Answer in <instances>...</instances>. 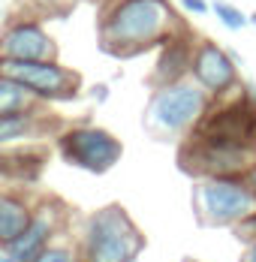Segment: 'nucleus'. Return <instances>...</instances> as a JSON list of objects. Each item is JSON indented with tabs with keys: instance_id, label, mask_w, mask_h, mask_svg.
Instances as JSON below:
<instances>
[{
	"instance_id": "5",
	"label": "nucleus",
	"mask_w": 256,
	"mask_h": 262,
	"mask_svg": "<svg viewBox=\"0 0 256 262\" xmlns=\"http://www.w3.org/2000/svg\"><path fill=\"white\" fill-rule=\"evenodd\" d=\"M253 163V145H235V142L199 139V136H193V142H187L181 151V166L199 178H241Z\"/></svg>"
},
{
	"instance_id": "11",
	"label": "nucleus",
	"mask_w": 256,
	"mask_h": 262,
	"mask_svg": "<svg viewBox=\"0 0 256 262\" xmlns=\"http://www.w3.org/2000/svg\"><path fill=\"white\" fill-rule=\"evenodd\" d=\"M54 235H57V211L51 205H42L33 214V223L27 226L22 235L15 241H9V244H3L0 259L3 262H36L54 244Z\"/></svg>"
},
{
	"instance_id": "6",
	"label": "nucleus",
	"mask_w": 256,
	"mask_h": 262,
	"mask_svg": "<svg viewBox=\"0 0 256 262\" xmlns=\"http://www.w3.org/2000/svg\"><path fill=\"white\" fill-rule=\"evenodd\" d=\"M0 76L15 79L42 103L76 100L81 79L76 70L60 67L57 60H0Z\"/></svg>"
},
{
	"instance_id": "10",
	"label": "nucleus",
	"mask_w": 256,
	"mask_h": 262,
	"mask_svg": "<svg viewBox=\"0 0 256 262\" xmlns=\"http://www.w3.org/2000/svg\"><path fill=\"white\" fill-rule=\"evenodd\" d=\"M0 60H57V42L36 18H15L0 36Z\"/></svg>"
},
{
	"instance_id": "22",
	"label": "nucleus",
	"mask_w": 256,
	"mask_h": 262,
	"mask_svg": "<svg viewBox=\"0 0 256 262\" xmlns=\"http://www.w3.org/2000/svg\"><path fill=\"white\" fill-rule=\"evenodd\" d=\"M39 3H42V6H46V9H51V6H54V3H57V0H39Z\"/></svg>"
},
{
	"instance_id": "3",
	"label": "nucleus",
	"mask_w": 256,
	"mask_h": 262,
	"mask_svg": "<svg viewBox=\"0 0 256 262\" xmlns=\"http://www.w3.org/2000/svg\"><path fill=\"white\" fill-rule=\"evenodd\" d=\"M142 232L118 205L94 211L84 223L81 259L84 262H133L142 253Z\"/></svg>"
},
{
	"instance_id": "15",
	"label": "nucleus",
	"mask_w": 256,
	"mask_h": 262,
	"mask_svg": "<svg viewBox=\"0 0 256 262\" xmlns=\"http://www.w3.org/2000/svg\"><path fill=\"white\" fill-rule=\"evenodd\" d=\"M42 115L36 112H22V115H0V145H12L18 139H30L42 130Z\"/></svg>"
},
{
	"instance_id": "8",
	"label": "nucleus",
	"mask_w": 256,
	"mask_h": 262,
	"mask_svg": "<svg viewBox=\"0 0 256 262\" xmlns=\"http://www.w3.org/2000/svg\"><path fill=\"white\" fill-rule=\"evenodd\" d=\"M199 139L235 142V145H253L256 148V105L250 97H238L232 103L211 108L205 121L193 130Z\"/></svg>"
},
{
	"instance_id": "12",
	"label": "nucleus",
	"mask_w": 256,
	"mask_h": 262,
	"mask_svg": "<svg viewBox=\"0 0 256 262\" xmlns=\"http://www.w3.org/2000/svg\"><path fill=\"white\" fill-rule=\"evenodd\" d=\"M196 42L187 30H175L157 52V63H154L151 81L154 88L172 84V81H184L193 73V54H196Z\"/></svg>"
},
{
	"instance_id": "4",
	"label": "nucleus",
	"mask_w": 256,
	"mask_h": 262,
	"mask_svg": "<svg viewBox=\"0 0 256 262\" xmlns=\"http://www.w3.org/2000/svg\"><path fill=\"white\" fill-rule=\"evenodd\" d=\"M196 205L211 226H238L256 214V193L244 178H202L196 187Z\"/></svg>"
},
{
	"instance_id": "20",
	"label": "nucleus",
	"mask_w": 256,
	"mask_h": 262,
	"mask_svg": "<svg viewBox=\"0 0 256 262\" xmlns=\"http://www.w3.org/2000/svg\"><path fill=\"white\" fill-rule=\"evenodd\" d=\"M91 100H94V103H105V100H109V84H94V88H91Z\"/></svg>"
},
{
	"instance_id": "2",
	"label": "nucleus",
	"mask_w": 256,
	"mask_h": 262,
	"mask_svg": "<svg viewBox=\"0 0 256 262\" xmlns=\"http://www.w3.org/2000/svg\"><path fill=\"white\" fill-rule=\"evenodd\" d=\"M211 94L193 79L172 81L163 88H154V97L148 103V130L157 136H184L196 130L211 112Z\"/></svg>"
},
{
	"instance_id": "7",
	"label": "nucleus",
	"mask_w": 256,
	"mask_h": 262,
	"mask_svg": "<svg viewBox=\"0 0 256 262\" xmlns=\"http://www.w3.org/2000/svg\"><path fill=\"white\" fill-rule=\"evenodd\" d=\"M60 154L70 166H78L84 172H94V175H102L109 172L121 154V142L102 127H91V124H81V127H73L60 136Z\"/></svg>"
},
{
	"instance_id": "18",
	"label": "nucleus",
	"mask_w": 256,
	"mask_h": 262,
	"mask_svg": "<svg viewBox=\"0 0 256 262\" xmlns=\"http://www.w3.org/2000/svg\"><path fill=\"white\" fill-rule=\"evenodd\" d=\"M235 235L244 238V241H250V244H256V214H250L247 220H241V223L235 226Z\"/></svg>"
},
{
	"instance_id": "1",
	"label": "nucleus",
	"mask_w": 256,
	"mask_h": 262,
	"mask_svg": "<svg viewBox=\"0 0 256 262\" xmlns=\"http://www.w3.org/2000/svg\"><path fill=\"white\" fill-rule=\"evenodd\" d=\"M181 21L169 0H112L100 18V46L105 54H142L160 49Z\"/></svg>"
},
{
	"instance_id": "19",
	"label": "nucleus",
	"mask_w": 256,
	"mask_h": 262,
	"mask_svg": "<svg viewBox=\"0 0 256 262\" xmlns=\"http://www.w3.org/2000/svg\"><path fill=\"white\" fill-rule=\"evenodd\" d=\"M184 12H193V15H205L211 12V0H181Z\"/></svg>"
},
{
	"instance_id": "14",
	"label": "nucleus",
	"mask_w": 256,
	"mask_h": 262,
	"mask_svg": "<svg viewBox=\"0 0 256 262\" xmlns=\"http://www.w3.org/2000/svg\"><path fill=\"white\" fill-rule=\"evenodd\" d=\"M39 97L30 94L25 84L15 79L0 76V115H22V112H36L39 108Z\"/></svg>"
},
{
	"instance_id": "9",
	"label": "nucleus",
	"mask_w": 256,
	"mask_h": 262,
	"mask_svg": "<svg viewBox=\"0 0 256 262\" xmlns=\"http://www.w3.org/2000/svg\"><path fill=\"white\" fill-rule=\"evenodd\" d=\"M190 79L202 84L214 100H226L232 91L238 88V67L223 46L211 42V39H199L196 42V54H193V73Z\"/></svg>"
},
{
	"instance_id": "21",
	"label": "nucleus",
	"mask_w": 256,
	"mask_h": 262,
	"mask_svg": "<svg viewBox=\"0 0 256 262\" xmlns=\"http://www.w3.org/2000/svg\"><path fill=\"white\" fill-rule=\"evenodd\" d=\"M241 262H256V244L247 247V253H244V259H241Z\"/></svg>"
},
{
	"instance_id": "23",
	"label": "nucleus",
	"mask_w": 256,
	"mask_h": 262,
	"mask_svg": "<svg viewBox=\"0 0 256 262\" xmlns=\"http://www.w3.org/2000/svg\"><path fill=\"white\" fill-rule=\"evenodd\" d=\"M250 25H253V27H256V12H253V15H250Z\"/></svg>"
},
{
	"instance_id": "16",
	"label": "nucleus",
	"mask_w": 256,
	"mask_h": 262,
	"mask_svg": "<svg viewBox=\"0 0 256 262\" xmlns=\"http://www.w3.org/2000/svg\"><path fill=\"white\" fill-rule=\"evenodd\" d=\"M211 12L217 15V21L223 27H229V30H241V27L250 25V15H244L235 3L229 0H211Z\"/></svg>"
},
{
	"instance_id": "13",
	"label": "nucleus",
	"mask_w": 256,
	"mask_h": 262,
	"mask_svg": "<svg viewBox=\"0 0 256 262\" xmlns=\"http://www.w3.org/2000/svg\"><path fill=\"white\" fill-rule=\"evenodd\" d=\"M33 223V208L22 196L3 193L0 196V244H9Z\"/></svg>"
},
{
	"instance_id": "17",
	"label": "nucleus",
	"mask_w": 256,
	"mask_h": 262,
	"mask_svg": "<svg viewBox=\"0 0 256 262\" xmlns=\"http://www.w3.org/2000/svg\"><path fill=\"white\" fill-rule=\"evenodd\" d=\"M36 262H84V259H81V253L73 244H51Z\"/></svg>"
}]
</instances>
